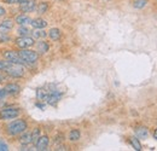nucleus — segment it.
Instances as JSON below:
<instances>
[{
    "mask_svg": "<svg viewBox=\"0 0 157 151\" xmlns=\"http://www.w3.org/2000/svg\"><path fill=\"white\" fill-rule=\"evenodd\" d=\"M48 144H50V138L47 135H40L38 141L35 143V148H36V150L39 151L47 150Z\"/></svg>",
    "mask_w": 157,
    "mask_h": 151,
    "instance_id": "6e6552de",
    "label": "nucleus"
},
{
    "mask_svg": "<svg viewBox=\"0 0 157 151\" xmlns=\"http://www.w3.org/2000/svg\"><path fill=\"white\" fill-rule=\"evenodd\" d=\"M17 32H18L20 37H29L32 34V30L27 25H20V28H18Z\"/></svg>",
    "mask_w": 157,
    "mask_h": 151,
    "instance_id": "aec40b11",
    "label": "nucleus"
},
{
    "mask_svg": "<svg viewBox=\"0 0 157 151\" xmlns=\"http://www.w3.org/2000/svg\"><path fill=\"white\" fill-rule=\"evenodd\" d=\"M149 135V131L146 127L144 126H140V127H137L136 128V137L139 138V139H146Z\"/></svg>",
    "mask_w": 157,
    "mask_h": 151,
    "instance_id": "4468645a",
    "label": "nucleus"
},
{
    "mask_svg": "<svg viewBox=\"0 0 157 151\" xmlns=\"http://www.w3.org/2000/svg\"><path fill=\"white\" fill-rule=\"evenodd\" d=\"M10 77H13V79H20L24 76L25 73V69L23 68L22 64H15V63H10V65L4 70Z\"/></svg>",
    "mask_w": 157,
    "mask_h": 151,
    "instance_id": "7ed1b4c3",
    "label": "nucleus"
},
{
    "mask_svg": "<svg viewBox=\"0 0 157 151\" xmlns=\"http://www.w3.org/2000/svg\"><path fill=\"white\" fill-rule=\"evenodd\" d=\"M5 95H6V93H5L4 88H1V90H0V99H2V98H4Z\"/></svg>",
    "mask_w": 157,
    "mask_h": 151,
    "instance_id": "c756f323",
    "label": "nucleus"
},
{
    "mask_svg": "<svg viewBox=\"0 0 157 151\" xmlns=\"http://www.w3.org/2000/svg\"><path fill=\"white\" fill-rule=\"evenodd\" d=\"M30 24H32V27H33V28H35V29H44L45 27H47V22L42 18L32 19Z\"/></svg>",
    "mask_w": 157,
    "mask_h": 151,
    "instance_id": "9b49d317",
    "label": "nucleus"
},
{
    "mask_svg": "<svg viewBox=\"0 0 157 151\" xmlns=\"http://www.w3.org/2000/svg\"><path fill=\"white\" fill-rule=\"evenodd\" d=\"M4 79H5V76H2V75H1V74H0V81H2Z\"/></svg>",
    "mask_w": 157,
    "mask_h": 151,
    "instance_id": "473e14b6",
    "label": "nucleus"
},
{
    "mask_svg": "<svg viewBox=\"0 0 157 151\" xmlns=\"http://www.w3.org/2000/svg\"><path fill=\"white\" fill-rule=\"evenodd\" d=\"M63 140H64V135L63 134H58V135H56V144H59V143H63Z\"/></svg>",
    "mask_w": 157,
    "mask_h": 151,
    "instance_id": "bb28decb",
    "label": "nucleus"
},
{
    "mask_svg": "<svg viewBox=\"0 0 157 151\" xmlns=\"http://www.w3.org/2000/svg\"><path fill=\"white\" fill-rule=\"evenodd\" d=\"M15 25V22L11 18H5L1 23H0V33L4 34V33H7L10 32Z\"/></svg>",
    "mask_w": 157,
    "mask_h": 151,
    "instance_id": "9d476101",
    "label": "nucleus"
},
{
    "mask_svg": "<svg viewBox=\"0 0 157 151\" xmlns=\"http://www.w3.org/2000/svg\"><path fill=\"white\" fill-rule=\"evenodd\" d=\"M20 10L23 14L33 12L34 10H36V2H35V0H24L23 2L20 4Z\"/></svg>",
    "mask_w": 157,
    "mask_h": 151,
    "instance_id": "0eeeda50",
    "label": "nucleus"
},
{
    "mask_svg": "<svg viewBox=\"0 0 157 151\" xmlns=\"http://www.w3.org/2000/svg\"><path fill=\"white\" fill-rule=\"evenodd\" d=\"M152 135H154V138H155V139L157 140V128L155 130V131H154V133H152Z\"/></svg>",
    "mask_w": 157,
    "mask_h": 151,
    "instance_id": "2f4dec72",
    "label": "nucleus"
},
{
    "mask_svg": "<svg viewBox=\"0 0 157 151\" xmlns=\"http://www.w3.org/2000/svg\"><path fill=\"white\" fill-rule=\"evenodd\" d=\"M129 144L132 145V148H133L134 150H137V151L141 150V144H140V141H139V138H137V137H131V138H129Z\"/></svg>",
    "mask_w": 157,
    "mask_h": 151,
    "instance_id": "6ab92c4d",
    "label": "nucleus"
},
{
    "mask_svg": "<svg viewBox=\"0 0 157 151\" xmlns=\"http://www.w3.org/2000/svg\"><path fill=\"white\" fill-rule=\"evenodd\" d=\"M48 50H50V46H48V44L46 41L41 40L36 44V52L40 53V55H44V53L48 52Z\"/></svg>",
    "mask_w": 157,
    "mask_h": 151,
    "instance_id": "ddd939ff",
    "label": "nucleus"
},
{
    "mask_svg": "<svg viewBox=\"0 0 157 151\" xmlns=\"http://www.w3.org/2000/svg\"><path fill=\"white\" fill-rule=\"evenodd\" d=\"M6 150H9V146H7V144H6L5 141L0 140V151H6Z\"/></svg>",
    "mask_w": 157,
    "mask_h": 151,
    "instance_id": "a878e982",
    "label": "nucleus"
},
{
    "mask_svg": "<svg viewBox=\"0 0 157 151\" xmlns=\"http://www.w3.org/2000/svg\"><path fill=\"white\" fill-rule=\"evenodd\" d=\"M35 44V39L32 37H20L15 40V45L18 48H29Z\"/></svg>",
    "mask_w": 157,
    "mask_h": 151,
    "instance_id": "39448f33",
    "label": "nucleus"
},
{
    "mask_svg": "<svg viewBox=\"0 0 157 151\" xmlns=\"http://www.w3.org/2000/svg\"><path fill=\"white\" fill-rule=\"evenodd\" d=\"M106 1H108V0H106Z\"/></svg>",
    "mask_w": 157,
    "mask_h": 151,
    "instance_id": "72a5a7b5",
    "label": "nucleus"
},
{
    "mask_svg": "<svg viewBox=\"0 0 157 151\" xmlns=\"http://www.w3.org/2000/svg\"><path fill=\"white\" fill-rule=\"evenodd\" d=\"M9 65H10L9 60H6V59L5 60H0V72H4Z\"/></svg>",
    "mask_w": 157,
    "mask_h": 151,
    "instance_id": "393cba45",
    "label": "nucleus"
},
{
    "mask_svg": "<svg viewBox=\"0 0 157 151\" xmlns=\"http://www.w3.org/2000/svg\"><path fill=\"white\" fill-rule=\"evenodd\" d=\"M47 35L50 37L51 40L57 41V40H59L60 37H62V32L59 30L58 28H52V29H50V32L47 33Z\"/></svg>",
    "mask_w": 157,
    "mask_h": 151,
    "instance_id": "dca6fc26",
    "label": "nucleus"
},
{
    "mask_svg": "<svg viewBox=\"0 0 157 151\" xmlns=\"http://www.w3.org/2000/svg\"><path fill=\"white\" fill-rule=\"evenodd\" d=\"M32 35H33L34 39H44L47 35V33L45 30H42V29H36V30L32 32Z\"/></svg>",
    "mask_w": 157,
    "mask_h": 151,
    "instance_id": "412c9836",
    "label": "nucleus"
},
{
    "mask_svg": "<svg viewBox=\"0 0 157 151\" xmlns=\"http://www.w3.org/2000/svg\"><path fill=\"white\" fill-rule=\"evenodd\" d=\"M80 138H81V132L78 128H74L69 132V140L70 141H78Z\"/></svg>",
    "mask_w": 157,
    "mask_h": 151,
    "instance_id": "a211bd4d",
    "label": "nucleus"
},
{
    "mask_svg": "<svg viewBox=\"0 0 157 151\" xmlns=\"http://www.w3.org/2000/svg\"><path fill=\"white\" fill-rule=\"evenodd\" d=\"M48 93H50L48 88H46V87H40V88L36 90V98L39 99L40 102H46V98H47Z\"/></svg>",
    "mask_w": 157,
    "mask_h": 151,
    "instance_id": "f8f14e48",
    "label": "nucleus"
},
{
    "mask_svg": "<svg viewBox=\"0 0 157 151\" xmlns=\"http://www.w3.org/2000/svg\"><path fill=\"white\" fill-rule=\"evenodd\" d=\"M18 55L28 64H34L39 59V53L36 51H33V50H29V48H21L18 51Z\"/></svg>",
    "mask_w": 157,
    "mask_h": 151,
    "instance_id": "f03ea898",
    "label": "nucleus"
},
{
    "mask_svg": "<svg viewBox=\"0 0 157 151\" xmlns=\"http://www.w3.org/2000/svg\"><path fill=\"white\" fill-rule=\"evenodd\" d=\"M39 137H40V128H35V130L33 131V133H32V144L35 145V143L38 141Z\"/></svg>",
    "mask_w": 157,
    "mask_h": 151,
    "instance_id": "b1692460",
    "label": "nucleus"
},
{
    "mask_svg": "<svg viewBox=\"0 0 157 151\" xmlns=\"http://www.w3.org/2000/svg\"><path fill=\"white\" fill-rule=\"evenodd\" d=\"M30 22H32V18L29 16L24 15V14L16 17V23L20 24V25H28V24H30Z\"/></svg>",
    "mask_w": 157,
    "mask_h": 151,
    "instance_id": "2eb2a0df",
    "label": "nucleus"
},
{
    "mask_svg": "<svg viewBox=\"0 0 157 151\" xmlns=\"http://www.w3.org/2000/svg\"><path fill=\"white\" fill-rule=\"evenodd\" d=\"M24 0H5V2H7V4H10V5H12V4H21V2H23Z\"/></svg>",
    "mask_w": 157,
    "mask_h": 151,
    "instance_id": "cd10ccee",
    "label": "nucleus"
},
{
    "mask_svg": "<svg viewBox=\"0 0 157 151\" xmlns=\"http://www.w3.org/2000/svg\"><path fill=\"white\" fill-rule=\"evenodd\" d=\"M27 127H28V125H27L25 120L18 118V120H15L11 123H9L6 132H7L9 135L15 137V135H18V134H22L23 132H25Z\"/></svg>",
    "mask_w": 157,
    "mask_h": 151,
    "instance_id": "f257e3e1",
    "label": "nucleus"
},
{
    "mask_svg": "<svg viewBox=\"0 0 157 151\" xmlns=\"http://www.w3.org/2000/svg\"><path fill=\"white\" fill-rule=\"evenodd\" d=\"M36 10H38L39 14H45L48 10V2H40V4H38Z\"/></svg>",
    "mask_w": 157,
    "mask_h": 151,
    "instance_id": "4be33fe9",
    "label": "nucleus"
},
{
    "mask_svg": "<svg viewBox=\"0 0 157 151\" xmlns=\"http://www.w3.org/2000/svg\"><path fill=\"white\" fill-rule=\"evenodd\" d=\"M5 15H6V10L2 6H0V17L1 16H5Z\"/></svg>",
    "mask_w": 157,
    "mask_h": 151,
    "instance_id": "c85d7f7f",
    "label": "nucleus"
},
{
    "mask_svg": "<svg viewBox=\"0 0 157 151\" xmlns=\"http://www.w3.org/2000/svg\"><path fill=\"white\" fill-rule=\"evenodd\" d=\"M36 106L40 108V109H42L44 110V108H45V104H39V103H36Z\"/></svg>",
    "mask_w": 157,
    "mask_h": 151,
    "instance_id": "7c9ffc66",
    "label": "nucleus"
},
{
    "mask_svg": "<svg viewBox=\"0 0 157 151\" xmlns=\"http://www.w3.org/2000/svg\"><path fill=\"white\" fill-rule=\"evenodd\" d=\"M2 57H4V59H6V60H9L10 63H15V64H25V62L18 55V52H16V51H5L4 53H2Z\"/></svg>",
    "mask_w": 157,
    "mask_h": 151,
    "instance_id": "423d86ee",
    "label": "nucleus"
},
{
    "mask_svg": "<svg viewBox=\"0 0 157 151\" xmlns=\"http://www.w3.org/2000/svg\"><path fill=\"white\" fill-rule=\"evenodd\" d=\"M146 4H147V0H136L133 2V6L136 9H144L146 6Z\"/></svg>",
    "mask_w": 157,
    "mask_h": 151,
    "instance_id": "5701e85b",
    "label": "nucleus"
},
{
    "mask_svg": "<svg viewBox=\"0 0 157 151\" xmlns=\"http://www.w3.org/2000/svg\"><path fill=\"white\" fill-rule=\"evenodd\" d=\"M4 91H5L6 95H16L21 92V87L17 83H7L4 87Z\"/></svg>",
    "mask_w": 157,
    "mask_h": 151,
    "instance_id": "1a4fd4ad",
    "label": "nucleus"
},
{
    "mask_svg": "<svg viewBox=\"0 0 157 151\" xmlns=\"http://www.w3.org/2000/svg\"><path fill=\"white\" fill-rule=\"evenodd\" d=\"M20 143L22 145H29L32 144V133H24L20 137Z\"/></svg>",
    "mask_w": 157,
    "mask_h": 151,
    "instance_id": "f3484780",
    "label": "nucleus"
},
{
    "mask_svg": "<svg viewBox=\"0 0 157 151\" xmlns=\"http://www.w3.org/2000/svg\"><path fill=\"white\" fill-rule=\"evenodd\" d=\"M21 109L17 106H5L0 109V120H12L18 117Z\"/></svg>",
    "mask_w": 157,
    "mask_h": 151,
    "instance_id": "20e7f679",
    "label": "nucleus"
}]
</instances>
